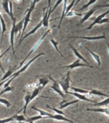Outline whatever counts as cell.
<instances>
[{
	"instance_id": "cell-1",
	"label": "cell",
	"mask_w": 109,
	"mask_h": 123,
	"mask_svg": "<svg viewBox=\"0 0 109 123\" xmlns=\"http://www.w3.org/2000/svg\"><path fill=\"white\" fill-rule=\"evenodd\" d=\"M55 27H56L55 25H54L52 27V28H50V29L48 30H47V31H46V32L45 33H44V34L43 35H42V36L41 37H40V38H39V39H38V41H37V42H36V43H35V44L34 46H33V48H32V49H31V51H30V53H29L28 54V55H27L25 57V58L24 60H23V62H21V63H20V65H19V67H21V66L23 65V64L24 63H25V61H26V60L28 59V58L29 56H30L31 55H32V54L33 53V52L35 51V50L38 47V46H39V45H40V44H41V43H42V41H43L44 38H45V37H46L47 36V35H48V33H49L50 32V31L53 28H55Z\"/></svg>"
},
{
	"instance_id": "cell-2",
	"label": "cell",
	"mask_w": 109,
	"mask_h": 123,
	"mask_svg": "<svg viewBox=\"0 0 109 123\" xmlns=\"http://www.w3.org/2000/svg\"><path fill=\"white\" fill-rule=\"evenodd\" d=\"M42 55H44V53H40L38 54V55H37V56H35V57H33V58H32V59H31L30 61L28 62H27V63H26V64H25L24 66H23V67H22V68H21V69H19V71H17L16 73H14V74H12V76H10V78H12L13 79H15V78H16L17 76H19V75L21 73H22L23 72H24L25 71H26V69L28 68L29 66H30V65L31 64H32V63L33 62L35 61V60L37 59L38 58H39L40 56H42Z\"/></svg>"
},
{
	"instance_id": "cell-3",
	"label": "cell",
	"mask_w": 109,
	"mask_h": 123,
	"mask_svg": "<svg viewBox=\"0 0 109 123\" xmlns=\"http://www.w3.org/2000/svg\"><path fill=\"white\" fill-rule=\"evenodd\" d=\"M69 81H70V71H68V73L66 74V76L61 81H58L60 86H61L63 89L64 92L67 94L68 93V89L70 88L69 85Z\"/></svg>"
},
{
	"instance_id": "cell-4",
	"label": "cell",
	"mask_w": 109,
	"mask_h": 123,
	"mask_svg": "<svg viewBox=\"0 0 109 123\" xmlns=\"http://www.w3.org/2000/svg\"><path fill=\"white\" fill-rule=\"evenodd\" d=\"M51 13V8L50 7L44 8L43 10V18L42 19V26L47 28L49 26V19H50V15Z\"/></svg>"
},
{
	"instance_id": "cell-5",
	"label": "cell",
	"mask_w": 109,
	"mask_h": 123,
	"mask_svg": "<svg viewBox=\"0 0 109 123\" xmlns=\"http://www.w3.org/2000/svg\"><path fill=\"white\" fill-rule=\"evenodd\" d=\"M50 78L53 81V84H52V85L51 86V88L53 90H54L55 92H57V94H59V96H61L62 98H65V94H64V92H62V91L61 89H60V85L59 83H58V82H57V81L55 80H53V79L52 78L50 75Z\"/></svg>"
},
{
	"instance_id": "cell-6",
	"label": "cell",
	"mask_w": 109,
	"mask_h": 123,
	"mask_svg": "<svg viewBox=\"0 0 109 123\" xmlns=\"http://www.w3.org/2000/svg\"><path fill=\"white\" fill-rule=\"evenodd\" d=\"M80 60L77 59L75 60L73 63H71L69 65H66V66H63V67H60V68H67V69H75L77 67H90V68H92V66L90 65H87L86 63H82L80 62Z\"/></svg>"
},
{
	"instance_id": "cell-7",
	"label": "cell",
	"mask_w": 109,
	"mask_h": 123,
	"mask_svg": "<svg viewBox=\"0 0 109 123\" xmlns=\"http://www.w3.org/2000/svg\"><path fill=\"white\" fill-rule=\"evenodd\" d=\"M33 10V9H32V8L30 7L28 11H27V13L26 16H25V19H24V23H23V30H22V33H21V38L23 37V35L25 32V30L27 26L28 25V23L30 22L31 19H30V16H31V13L32 12V11Z\"/></svg>"
},
{
	"instance_id": "cell-8",
	"label": "cell",
	"mask_w": 109,
	"mask_h": 123,
	"mask_svg": "<svg viewBox=\"0 0 109 123\" xmlns=\"http://www.w3.org/2000/svg\"><path fill=\"white\" fill-rule=\"evenodd\" d=\"M42 21H40V23H38V25H37L36 26L34 27V28H33L32 30H31L30 31V32L28 33H27V34L25 35V36H23V37H22V38H21V39H20V40H19V44H18V45H17V48H18V47H19V46H20V44H21V42H23V40H25V38H26V37H28V36H30V35H31L33 34V33H35L38 30V29L40 28V27L42 26Z\"/></svg>"
},
{
	"instance_id": "cell-9",
	"label": "cell",
	"mask_w": 109,
	"mask_h": 123,
	"mask_svg": "<svg viewBox=\"0 0 109 123\" xmlns=\"http://www.w3.org/2000/svg\"><path fill=\"white\" fill-rule=\"evenodd\" d=\"M69 38H82V39H85L87 40H100V39H105L106 36L105 33H103V35L101 36H92V37H69Z\"/></svg>"
},
{
	"instance_id": "cell-10",
	"label": "cell",
	"mask_w": 109,
	"mask_h": 123,
	"mask_svg": "<svg viewBox=\"0 0 109 123\" xmlns=\"http://www.w3.org/2000/svg\"><path fill=\"white\" fill-rule=\"evenodd\" d=\"M15 23V22H13V25H12V28L10 33V47L12 48V50L13 51V54H15V49H14V28H13V25Z\"/></svg>"
},
{
	"instance_id": "cell-11",
	"label": "cell",
	"mask_w": 109,
	"mask_h": 123,
	"mask_svg": "<svg viewBox=\"0 0 109 123\" xmlns=\"http://www.w3.org/2000/svg\"><path fill=\"white\" fill-rule=\"evenodd\" d=\"M23 23H24V19L21 20L19 23H18L17 25H15V23L13 25L14 28V35H17L19 33V35H21V31L23 30Z\"/></svg>"
},
{
	"instance_id": "cell-12",
	"label": "cell",
	"mask_w": 109,
	"mask_h": 123,
	"mask_svg": "<svg viewBox=\"0 0 109 123\" xmlns=\"http://www.w3.org/2000/svg\"><path fill=\"white\" fill-rule=\"evenodd\" d=\"M67 94H71V95L75 96L76 98H77L78 99L80 100H83V101H88V102H92V103H96V101H93V100H91L90 99H89L88 98H87L86 96H83V95H82V94H81L77 93V92H68Z\"/></svg>"
},
{
	"instance_id": "cell-13",
	"label": "cell",
	"mask_w": 109,
	"mask_h": 123,
	"mask_svg": "<svg viewBox=\"0 0 109 123\" xmlns=\"http://www.w3.org/2000/svg\"><path fill=\"white\" fill-rule=\"evenodd\" d=\"M109 13V10H108L107 11L105 12H104L103 13H102V14H101V15H98V17H97V18H96V19L93 21V23H92V24H91V25L88 27V28H87V30H90V29L92 28V27L94 26V25H96V24H98V22H99L101 19L104 18V17H105V15Z\"/></svg>"
},
{
	"instance_id": "cell-14",
	"label": "cell",
	"mask_w": 109,
	"mask_h": 123,
	"mask_svg": "<svg viewBox=\"0 0 109 123\" xmlns=\"http://www.w3.org/2000/svg\"><path fill=\"white\" fill-rule=\"evenodd\" d=\"M50 118L51 119H55V120H58V121H67V122H69L70 123H74L73 121H71L70 119H68L67 118L65 117L64 115H59V114H55V115H51L50 117Z\"/></svg>"
},
{
	"instance_id": "cell-15",
	"label": "cell",
	"mask_w": 109,
	"mask_h": 123,
	"mask_svg": "<svg viewBox=\"0 0 109 123\" xmlns=\"http://www.w3.org/2000/svg\"><path fill=\"white\" fill-rule=\"evenodd\" d=\"M87 110L88 111L99 112V113H105L106 115H109V108H87Z\"/></svg>"
},
{
	"instance_id": "cell-16",
	"label": "cell",
	"mask_w": 109,
	"mask_h": 123,
	"mask_svg": "<svg viewBox=\"0 0 109 123\" xmlns=\"http://www.w3.org/2000/svg\"><path fill=\"white\" fill-rule=\"evenodd\" d=\"M97 10V8H96V7L93 8L92 9L89 10V11L88 12H87V13L84 15V16H83V17L82 19H81L80 22V25H82V24H83L84 22H85V21H86L87 20V19H88L89 18V17H90V16L93 14V13H94V12H95V10Z\"/></svg>"
},
{
	"instance_id": "cell-17",
	"label": "cell",
	"mask_w": 109,
	"mask_h": 123,
	"mask_svg": "<svg viewBox=\"0 0 109 123\" xmlns=\"http://www.w3.org/2000/svg\"><path fill=\"white\" fill-rule=\"evenodd\" d=\"M0 22H1V29H2V32H1V46L2 44V40H3V38L4 34L5 33L6 31V24L5 23V21H4L3 18L2 17V15L0 13Z\"/></svg>"
},
{
	"instance_id": "cell-18",
	"label": "cell",
	"mask_w": 109,
	"mask_h": 123,
	"mask_svg": "<svg viewBox=\"0 0 109 123\" xmlns=\"http://www.w3.org/2000/svg\"><path fill=\"white\" fill-rule=\"evenodd\" d=\"M70 48H71V49L73 50V51L74 52V53H75V56H76L78 58V59L82 60H83V61L84 62H85V63H86V64H87V65H90L88 62L87 61V60L85 59L84 58H83V56H82V55H81V54L78 51H77V49H75V48H74V47H73V46H71V45H70Z\"/></svg>"
},
{
	"instance_id": "cell-19",
	"label": "cell",
	"mask_w": 109,
	"mask_h": 123,
	"mask_svg": "<svg viewBox=\"0 0 109 123\" xmlns=\"http://www.w3.org/2000/svg\"><path fill=\"white\" fill-rule=\"evenodd\" d=\"M30 96L31 94L29 92L28 94H26L25 97V106H24V107L22 108V110H23V114L24 115H26V108L28 105L29 103L30 102Z\"/></svg>"
},
{
	"instance_id": "cell-20",
	"label": "cell",
	"mask_w": 109,
	"mask_h": 123,
	"mask_svg": "<svg viewBox=\"0 0 109 123\" xmlns=\"http://www.w3.org/2000/svg\"><path fill=\"white\" fill-rule=\"evenodd\" d=\"M32 109L35 110L37 111L38 113H40V115H41V116H42V117H45L46 118H50V116L52 115V114H51V113H48V112H47V111H44V110H42L37 108L36 107H35L34 106H32Z\"/></svg>"
},
{
	"instance_id": "cell-21",
	"label": "cell",
	"mask_w": 109,
	"mask_h": 123,
	"mask_svg": "<svg viewBox=\"0 0 109 123\" xmlns=\"http://www.w3.org/2000/svg\"><path fill=\"white\" fill-rule=\"evenodd\" d=\"M48 83H49V80H48L46 78H42L39 79V80H38V88H40V90H42L44 88V86H46Z\"/></svg>"
},
{
	"instance_id": "cell-22",
	"label": "cell",
	"mask_w": 109,
	"mask_h": 123,
	"mask_svg": "<svg viewBox=\"0 0 109 123\" xmlns=\"http://www.w3.org/2000/svg\"><path fill=\"white\" fill-rule=\"evenodd\" d=\"M89 96H91L92 95L94 94V95H98V96H104V97H109V95L107 94H105L102 92L100 90H94V89H92V90H90L89 93L87 94Z\"/></svg>"
},
{
	"instance_id": "cell-23",
	"label": "cell",
	"mask_w": 109,
	"mask_h": 123,
	"mask_svg": "<svg viewBox=\"0 0 109 123\" xmlns=\"http://www.w3.org/2000/svg\"><path fill=\"white\" fill-rule=\"evenodd\" d=\"M9 0H3V2L2 3L3 8L4 11L6 13H7L8 15L10 17V10H9Z\"/></svg>"
},
{
	"instance_id": "cell-24",
	"label": "cell",
	"mask_w": 109,
	"mask_h": 123,
	"mask_svg": "<svg viewBox=\"0 0 109 123\" xmlns=\"http://www.w3.org/2000/svg\"><path fill=\"white\" fill-rule=\"evenodd\" d=\"M87 49L90 52V53L91 54V55H92V56L93 58H94V59L95 60V61L97 62V63H98V65L99 66V65H101V60H100V56L98 55H97V54L94 53V52L92 51L91 50H90L88 48H85Z\"/></svg>"
},
{
	"instance_id": "cell-25",
	"label": "cell",
	"mask_w": 109,
	"mask_h": 123,
	"mask_svg": "<svg viewBox=\"0 0 109 123\" xmlns=\"http://www.w3.org/2000/svg\"><path fill=\"white\" fill-rule=\"evenodd\" d=\"M64 1V6H63V10H62V13L61 18H60V21L59 25H58V28L61 25V23L62 22V19L65 16V10H66V8H67V0H63Z\"/></svg>"
},
{
	"instance_id": "cell-26",
	"label": "cell",
	"mask_w": 109,
	"mask_h": 123,
	"mask_svg": "<svg viewBox=\"0 0 109 123\" xmlns=\"http://www.w3.org/2000/svg\"><path fill=\"white\" fill-rule=\"evenodd\" d=\"M78 101H79V99H76V100H73V101H72L64 103H62V105H60L59 110H62L63 108H66L67 106H68L71 105H73V104H75V103H78Z\"/></svg>"
},
{
	"instance_id": "cell-27",
	"label": "cell",
	"mask_w": 109,
	"mask_h": 123,
	"mask_svg": "<svg viewBox=\"0 0 109 123\" xmlns=\"http://www.w3.org/2000/svg\"><path fill=\"white\" fill-rule=\"evenodd\" d=\"M13 69H14V67H13V68H10V69L7 71V72H6L5 74H4V76H3L2 79L1 80V81H3L5 80H6L7 78H8L10 76H12V73H13Z\"/></svg>"
},
{
	"instance_id": "cell-28",
	"label": "cell",
	"mask_w": 109,
	"mask_h": 123,
	"mask_svg": "<svg viewBox=\"0 0 109 123\" xmlns=\"http://www.w3.org/2000/svg\"><path fill=\"white\" fill-rule=\"evenodd\" d=\"M46 117H42L40 115H37V116H34V117H29L28 119H27L26 120V122L28 123H30V122H34L35 121H38V120H40V119H45Z\"/></svg>"
},
{
	"instance_id": "cell-29",
	"label": "cell",
	"mask_w": 109,
	"mask_h": 123,
	"mask_svg": "<svg viewBox=\"0 0 109 123\" xmlns=\"http://www.w3.org/2000/svg\"><path fill=\"white\" fill-rule=\"evenodd\" d=\"M108 105H109V98H108L107 99H106L103 101L95 103L92 105V106H107Z\"/></svg>"
},
{
	"instance_id": "cell-30",
	"label": "cell",
	"mask_w": 109,
	"mask_h": 123,
	"mask_svg": "<svg viewBox=\"0 0 109 123\" xmlns=\"http://www.w3.org/2000/svg\"><path fill=\"white\" fill-rule=\"evenodd\" d=\"M69 88H71L73 90L75 91V92H77V93H78V94H88L89 92L88 90H83V89H82V88H75V87H70Z\"/></svg>"
},
{
	"instance_id": "cell-31",
	"label": "cell",
	"mask_w": 109,
	"mask_h": 123,
	"mask_svg": "<svg viewBox=\"0 0 109 123\" xmlns=\"http://www.w3.org/2000/svg\"><path fill=\"white\" fill-rule=\"evenodd\" d=\"M50 42H51V44H53V46H54V48H55V49L57 50V51L58 53H59L60 55H61L62 56V57H64L63 55H62V54L61 53H60L59 49H58V42H57L56 40H54V39L53 38H51L50 39Z\"/></svg>"
},
{
	"instance_id": "cell-32",
	"label": "cell",
	"mask_w": 109,
	"mask_h": 123,
	"mask_svg": "<svg viewBox=\"0 0 109 123\" xmlns=\"http://www.w3.org/2000/svg\"><path fill=\"white\" fill-rule=\"evenodd\" d=\"M40 89L39 88H38V87H37L36 88H35L34 90L33 91L32 94H31L30 96V101H32L33 99H34L35 97H37V96H38V94H39V92H40Z\"/></svg>"
},
{
	"instance_id": "cell-33",
	"label": "cell",
	"mask_w": 109,
	"mask_h": 123,
	"mask_svg": "<svg viewBox=\"0 0 109 123\" xmlns=\"http://www.w3.org/2000/svg\"><path fill=\"white\" fill-rule=\"evenodd\" d=\"M46 107L49 108V109H51L52 110H53L55 112L57 113V114H59V115H65V113H64L63 111L60 110L59 109H57V108H56L53 107V106H50V105H46Z\"/></svg>"
},
{
	"instance_id": "cell-34",
	"label": "cell",
	"mask_w": 109,
	"mask_h": 123,
	"mask_svg": "<svg viewBox=\"0 0 109 123\" xmlns=\"http://www.w3.org/2000/svg\"><path fill=\"white\" fill-rule=\"evenodd\" d=\"M14 117H15V121H17L19 122H23V121H26V119H25V117H24V115H18V112L17 114L14 115Z\"/></svg>"
},
{
	"instance_id": "cell-35",
	"label": "cell",
	"mask_w": 109,
	"mask_h": 123,
	"mask_svg": "<svg viewBox=\"0 0 109 123\" xmlns=\"http://www.w3.org/2000/svg\"><path fill=\"white\" fill-rule=\"evenodd\" d=\"M65 15L66 17H72V16H82V14L77 13V12L73 11V10H71V11H69L68 13H66Z\"/></svg>"
},
{
	"instance_id": "cell-36",
	"label": "cell",
	"mask_w": 109,
	"mask_h": 123,
	"mask_svg": "<svg viewBox=\"0 0 109 123\" xmlns=\"http://www.w3.org/2000/svg\"><path fill=\"white\" fill-rule=\"evenodd\" d=\"M96 1H97V0H89V1L86 5H84L81 8H80L79 10H80L81 11V10H84L85 9V8H88L90 5H91L92 4H94V3H96Z\"/></svg>"
},
{
	"instance_id": "cell-37",
	"label": "cell",
	"mask_w": 109,
	"mask_h": 123,
	"mask_svg": "<svg viewBox=\"0 0 109 123\" xmlns=\"http://www.w3.org/2000/svg\"><path fill=\"white\" fill-rule=\"evenodd\" d=\"M0 103L4 105L5 106H6V107L7 108H9L12 105V104L8 100L3 99V98H0Z\"/></svg>"
},
{
	"instance_id": "cell-38",
	"label": "cell",
	"mask_w": 109,
	"mask_h": 123,
	"mask_svg": "<svg viewBox=\"0 0 109 123\" xmlns=\"http://www.w3.org/2000/svg\"><path fill=\"white\" fill-rule=\"evenodd\" d=\"M15 121V117H14V115L11 117H9V118H6V119L0 120V123H8L9 122H10V121Z\"/></svg>"
},
{
	"instance_id": "cell-39",
	"label": "cell",
	"mask_w": 109,
	"mask_h": 123,
	"mask_svg": "<svg viewBox=\"0 0 109 123\" xmlns=\"http://www.w3.org/2000/svg\"><path fill=\"white\" fill-rule=\"evenodd\" d=\"M75 0H73V1L71 2V3L69 4V5L67 6V8H66V10H65V15L67 13H68L69 11H71V8L75 6Z\"/></svg>"
},
{
	"instance_id": "cell-40",
	"label": "cell",
	"mask_w": 109,
	"mask_h": 123,
	"mask_svg": "<svg viewBox=\"0 0 109 123\" xmlns=\"http://www.w3.org/2000/svg\"><path fill=\"white\" fill-rule=\"evenodd\" d=\"M62 1H63V0H57V1L56 2L55 5H54L53 8H51V13L54 11V10H55L56 9V8H57V7L61 3Z\"/></svg>"
},
{
	"instance_id": "cell-41",
	"label": "cell",
	"mask_w": 109,
	"mask_h": 123,
	"mask_svg": "<svg viewBox=\"0 0 109 123\" xmlns=\"http://www.w3.org/2000/svg\"><path fill=\"white\" fill-rule=\"evenodd\" d=\"M10 48H11V47H10V46L9 48H8L7 49H6V51H4V53H2L1 55H0V60H1V58L3 57V56H4V55H5V53H7V52L8 51H9V50H10Z\"/></svg>"
},
{
	"instance_id": "cell-42",
	"label": "cell",
	"mask_w": 109,
	"mask_h": 123,
	"mask_svg": "<svg viewBox=\"0 0 109 123\" xmlns=\"http://www.w3.org/2000/svg\"><path fill=\"white\" fill-rule=\"evenodd\" d=\"M101 7H109V4H105V5H102L96 6V8H101Z\"/></svg>"
},
{
	"instance_id": "cell-43",
	"label": "cell",
	"mask_w": 109,
	"mask_h": 123,
	"mask_svg": "<svg viewBox=\"0 0 109 123\" xmlns=\"http://www.w3.org/2000/svg\"><path fill=\"white\" fill-rule=\"evenodd\" d=\"M10 78V77H9L8 78H7V79H6V80H5L3 81H1V82H0V87H1V86L2 85H3L5 84V83L6 82V81H7L8 80H9Z\"/></svg>"
},
{
	"instance_id": "cell-44",
	"label": "cell",
	"mask_w": 109,
	"mask_h": 123,
	"mask_svg": "<svg viewBox=\"0 0 109 123\" xmlns=\"http://www.w3.org/2000/svg\"><path fill=\"white\" fill-rule=\"evenodd\" d=\"M51 6V0H48V8L50 7Z\"/></svg>"
},
{
	"instance_id": "cell-45",
	"label": "cell",
	"mask_w": 109,
	"mask_h": 123,
	"mask_svg": "<svg viewBox=\"0 0 109 123\" xmlns=\"http://www.w3.org/2000/svg\"><path fill=\"white\" fill-rule=\"evenodd\" d=\"M80 1H81V0H77V1H76V2H75V5H77V4H78V3H79V2H80Z\"/></svg>"
},
{
	"instance_id": "cell-46",
	"label": "cell",
	"mask_w": 109,
	"mask_h": 123,
	"mask_svg": "<svg viewBox=\"0 0 109 123\" xmlns=\"http://www.w3.org/2000/svg\"><path fill=\"white\" fill-rule=\"evenodd\" d=\"M107 44L108 48H109V43H108V42H107Z\"/></svg>"
},
{
	"instance_id": "cell-47",
	"label": "cell",
	"mask_w": 109,
	"mask_h": 123,
	"mask_svg": "<svg viewBox=\"0 0 109 123\" xmlns=\"http://www.w3.org/2000/svg\"><path fill=\"white\" fill-rule=\"evenodd\" d=\"M40 0H36V2H37V3H38V2L40 1Z\"/></svg>"
},
{
	"instance_id": "cell-48",
	"label": "cell",
	"mask_w": 109,
	"mask_h": 123,
	"mask_svg": "<svg viewBox=\"0 0 109 123\" xmlns=\"http://www.w3.org/2000/svg\"><path fill=\"white\" fill-rule=\"evenodd\" d=\"M22 1H23V3H25V0H22Z\"/></svg>"
},
{
	"instance_id": "cell-49",
	"label": "cell",
	"mask_w": 109,
	"mask_h": 123,
	"mask_svg": "<svg viewBox=\"0 0 109 123\" xmlns=\"http://www.w3.org/2000/svg\"><path fill=\"white\" fill-rule=\"evenodd\" d=\"M21 123H23V122H21Z\"/></svg>"
},
{
	"instance_id": "cell-50",
	"label": "cell",
	"mask_w": 109,
	"mask_h": 123,
	"mask_svg": "<svg viewBox=\"0 0 109 123\" xmlns=\"http://www.w3.org/2000/svg\"><path fill=\"white\" fill-rule=\"evenodd\" d=\"M0 25H1V24H0Z\"/></svg>"
}]
</instances>
